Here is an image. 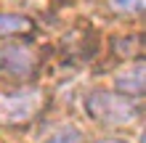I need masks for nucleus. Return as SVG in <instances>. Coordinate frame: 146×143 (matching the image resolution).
Returning <instances> with one entry per match:
<instances>
[{"label":"nucleus","instance_id":"obj_2","mask_svg":"<svg viewBox=\"0 0 146 143\" xmlns=\"http://www.w3.org/2000/svg\"><path fill=\"white\" fill-rule=\"evenodd\" d=\"M48 93L40 88H21L0 96V127H27L42 114Z\"/></svg>","mask_w":146,"mask_h":143},{"label":"nucleus","instance_id":"obj_6","mask_svg":"<svg viewBox=\"0 0 146 143\" xmlns=\"http://www.w3.org/2000/svg\"><path fill=\"white\" fill-rule=\"evenodd\" d=\"M106 5L117 16H141L146 8V0H106Z\"/></svg>","mask_w":146,"mask_h":143},{"label":"nucleus","instance_id":"obj_5","mask_svg":"<svg viewBox=\"0 0 146 143\" xmlns=\"http://www.w3.org/2000/svg\"><path fill=\"white\" fill-rule=\"evenodd\" d=\"M35 32V19L24 13H0V37H27Z\"/></svg>","mask_w":146,"mask_h":143},{"label":"nucleus","instance_id":"obj_4","mask_svg":"<svg viewBox=\"0 0 146 143\" xmlns=\"http://www.w3.org/2000/svg\"><path fill=\"white\" fill-rule=\"evenodd\" d=\"M114 88H117V93L130 96V98H141L143 96V88H146V61L141 56L114 77Z\"/></svg>","mask_w":146,"mask_h":143},{"label":"nucleus","instance_id":"obj_7","mask_svg":"<svg viewBox=\"0 0 146 143\" xmlns=\"http://www.w3.org/2000/svg\"><path fill=\"white\" fill-rule=\"evenodd\" d=\"M111 50H114V56H119V58L138 56L141 37H114V40H111Z\"/></svg>","mask_w":146,"mask_h":143},{"label":"nucleus","instance_id":"obj_8","mask_svg":"<svg viewBox=\"0 0 146 143\" xmlns=\"http://www.w3.org/2000/svg\"><path fill=\"white\" fill-rule=\"evenodd\" d=\"M45 143H82V135H80L77 127H64V130H58L56 135H50Z\"/></svg>","mask_w":146,"mask_h":143},{"label":"nucleus","instance_id":"obj_1","mask_svg":"<svg viewBox=\"0 0 146 143\" xmlns=\"http://www.w3.org/2000/svg\"><path fill=\"white\" fill-rule=\"evenodd\" d=\"M85 111L93 122L104 127H122L141 117V106L130 96L111 93V90H93L85 98Z\"/></svg>","mask_w":146,"mask_h":143},{"label":"nucleus","instance_id":"obj_3","mask_svg":"<svg viewBox=\"0 0 146 143\" xmlns=\"http://www.w3.org/2000/svg\"><path fill=\"white\" fill-rule=\"evenodd\" d=\"M40 64H42V56L35 45L19 43V40L0 45V74L8 80L27 82L37 74Z\"/></svg>","mask_w":146,"mask_h":143},{"label":"nucleus","instance_id":"obj_9","mask_svg":"<svg viewBox=\"0 0 146 143\" xmlns=\"http://www.w3.org/2000/svg\"><path fill=\"white\" fill-rule=\"evenodd\" d=\"M93 143H127V140H119V138H98Z\"/></svg>","mask_w":146,"mask_h":143}]
</instances>
